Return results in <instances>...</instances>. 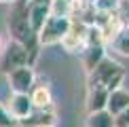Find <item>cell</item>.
<instances>
[{
  "label": "cell",
  "mask_w": 129,
  "mask_h": 127,
  "mask_svg": "<svg viewBox=\"0 0 129 127\" xmlns=\"http://www.w3.org/2000/svg\"><path fill=\"white\" fill-rule=\"evenodd\" d=\"M70 25H72V21L70 17H57V15H51L49 19L45 21V25L40 28V32L36 36H38V45H55V42H61L63 36L70 32Z\"/></svg>",
  "instance_id": "1"
},
{
  "label": "cell",
  "mask_w": 129,
  "mask_h": 127,
  "mask_svg": "<svg viewBox=\"0 0 129 127\" xmlns=\"http://www.w3.org/2000/svg\"><path fill=\"white\" fill-rule=\"evenodd\" d=\"M2 55V59H0V70L4 74H11L15 70H19V68H25L30 66V59H28V51H25L23 45H19V42L11 40L7 47H4V51L0 53Z\"/></svg>",
  "instance_id": "2"
},
{
  "label": "cell",
  "mask_w": 129,
  "mask_h": 127,
  "mask_svg": "<svg viewBox=\"0 0 129 127\" xmlns=\"http://www.w3.org/2000/svg\"><path fill=\"white\" fill-rule=\"evenodd\" d=\"M123 70V66L119 61H114V59H110V57H104L98 66L93 68V70L89 72V89H106V85H108V81L114 74H119Z\"/></svg>",
  "instance_id": "3"
},
{
  "label": "cell",
  "mask_w": 129,
  "mask_h": 127,
  "mask_svg": "<svg viewBox=\"0 0 129 127\" xmlns=\"http://www.w3.org/2000/svg\"><path fill=\"white\" fill-rule=\"evenodd\" d=\"M53 0H28V15H30V28L34 34H38L45 21L51 17Z\"/></svg>",
  "instance_id": "4"
},
{
  "label": "cell",
  "mask_w": 129,
  "mask_h": 127,
  "mask_svg": "<svg viewBox=\"0 0 129 127\" xmlns=\"http://www.w3.org/2000/svg\"><path fill=\"white\" fill-rule=\"evenodd\" d=\"M7 78H9V85H11V91L13 93L30 95V91L34 89L36 74H34V68L32 66H25V68H19V70L7 74Z\"/></svg>",
  "instance_id": "5"
},
{
  "label": "cell",
  "mask_w": 129,
  "mask_h": 127,
  "mask_svg": "<svg viewBox=\"0 0 129 127\" xmlns=\"http://www.w3.org/2000/svg\"><path fill=\"white\" fill-rule=\"evenodd\" d=\"M55 121H57V116H55L53 106H49V108H34L30 116L15 121V127H55Z\"/></svg>",
  "instance_id": "6"
},
{
  "label": "cell",
  "mask_w": 129,
  "mask_h": 127,
  "mask_svg": "<svg viewBox=\"0 0 129 127\" xmlns=\"http://www.w3.org/2000/svg\"><path fill=\"white\" fill-rule=\"evenodd\" d=\"M32 110H34V106H32L30 95H25V93H11L9 104H7V112L13 116L15 121H21V119H25V116H30Z\"/></svg>",
  "instance_id": "7"
},
{
  "label": "cell",
  "mask_w": 129,
  "mask_h": 127,
  "mask_svg": "<svg viewBox=\"0 0 129 127\" xmlns=\"http://www.w3.org/2000/svg\"><path fill=\"white\" fill-rule=\"evenodd\" d=\"M125 108H129V91H125V89H116V91H112L108 95V104H106V110L116 116L121 114Z\"/></svg>",
  "instance_id": "8"
},
{
  "label": "cell",
  "mask_w": 129,
  "mask_h": 127,
  "mask_svg": "<svg viewBox=\"0 0 129 127\" xmlns=\"http://www.w3.org/2000/svg\"><path fill=\"white\" fill-rule=\"evenodd\" d=\"M108 91L106 89H89V98H87V110L91 112H100V110H106V104H108Z\"/></svg>",
  "instance_id": "9"
},
{
  "label": "cell",
  "mask_w": 129,
  "mask_h": 127,
  "mask_svg": "<svg viewBox=\"0 0 129 127\" xmlns=\"http://www.w3.org/2000/svg\"><path fill=\"white\" fill-rule=\"evenodd\" d=\"M30 100L34 108H49L53 106V98H51V89L47 85H36L30 91Z\"/></svg>",
  "instance_id": "10"
},
{
  "label": "cell",
  "mask_w": 129,
  "mask_h": 127,
  "mask_svg": "<svg viewBox=\"0 0 129 127\" xmlns=\"http://www.w3.org/2000/svg\"><path fill=\"white\" fill-rule=\"evenodd\" d=\"M104 45H95V47H85L83 51V64H85V70L91 72L98 64L104 59Z\"/></svg>",
  "instance_id": "11"
},
{
  "label": "cell",
  "mask_w": 129,
  "mask_h": 127,
  "mask_svg": "<svg viewBox=\"0 0 129 127\" xmlns=\"http://www.w3.org/2000/svg\"><path fill=\"white\" fill-rule=\"evenodd\" d=\"M87 127H114V116H112L108 110L91 112L87 116Z\"/></svg>",
  "instance_id": "12"
},
{
  "label": "cell",
  "mask_w": 129,
  "mask_h": 127,
  "mask_svg": "<svg viewBox=\"0 0 129 127\" xmlns=\"http://www.w3.org/2000/svg\"><path fill=\"white\" fill-rule=\"evenodd\" d=\"M119 4H121V0H93L95 11H98V13H106V15L116 13Z\"/></svg>",
  "instance_id": "13"
},
{
  "label": "cell",
  "mask_w": 129,
  "mask_h": 127,
  "mask_svg": "<svg viewBox=\"0 0 129 127\" xmlns=\"http://www.w3.org/2000/svg\"><path fill=\"white\" fill-rule=\"evenodd\" d=\"M123 81H125V68H123L119 74H114V76H112L110 81H108V85H106V91H108V93H112V91H116V89H121Z\"/></svg>",
  "instance_id": "14"
},
{
  "label": "cell",
  "mask_w": 129,
  "mask_h": 127,
  "mask_svg": "<svg viewBox=\"0 0 129 127\" xmlns=\"http://www.w3.org/2000/svg\"><path fill=\"white\" fill-rule=\"evenodd\" d=\"M112 45H114V49L119 51V53H123V55H129V38H127V36L121 34L119 38L112 42Z\"/></svg>",
  "instance_id": "15"
},
{
  "label": "cell",
  "mask_w": 129,
  "mask_h": 127,
  "mask_svg": "<svg viewBox=\"0 0 129 127\" xmlns=\"http://www.w3.org/2000/svg\"><path fill=\"white\" fill-rule=\"evenodd\" d=\"M0 127H15V119L7 112L2 104H0Z\"/></svg>",
  "instance_id": "16"
},
{
  "label": "cell",
  "mask_w": 129,
  "mask_h": 127,
  "mask_svg": "<svg viewBox=\"0 0 129 127\" xmlns=\"http://www.w3.org/2000/svg\"><path fill=\"white\" fill-rule=\"evenodd\" d=\"M114 127H129V108H125L121 114L114 116Z\"/></svg>",
  "instance_id": "17"
},
{
  "label": "cell",
  "mask_w": 129,
  "mask_h": 127,
  "mask_svg": "<svg viewBox=\"0 0 129 127\" xmlns=\"http://www.w3.org/2000/svg\"><path fill=\"white\" fill-rule=\"evenodd\" d=\"M123 36H127V38H129V25H125V28H123Z\"/></svg>",
  "instance_id": "18"
},
{
  "label": "cell",
  "mask_w": 129,
  "mask_h": 127,
  "mask_svg": "<svg viewBox=\"0 0 129 127\" xmlns=\"http://www.w3.org/2000/svg\"><path fill=\"white\" fill-rule=\"evenodd\" d=\"M4 51V40H2V36H0V53Z\"/></svg>",
  "instance_id": "19"
},
{
  "label": "cell",
  "mask_w": 129,
  "mask_h": 127,
  "mask_svg": "<svg viewBox=\"0 0 129 127\" xmlns=\"http://www.w3.org/2000/svg\"><path fill=\"white\" fill-rule=\"evenodd\" d=\"M0 2H11V4H13V2H15V0H0Z\"/></svg>",
  "instance_id": "20"
},
{
  "label": "cell",
  "mask_w": 129,
  "mask_h": 127,
  "mask_svg": "<svg viewBox=\"0 0 129 127\" xmlns=\"http://www.w3.org/2000/svg\"><path fill=\"white\" fill-rule=\"evenodd\" d=\"M23 2H28V0H23Z\"/></svg>",
  "instance_id": "21"
}]
</instances>
